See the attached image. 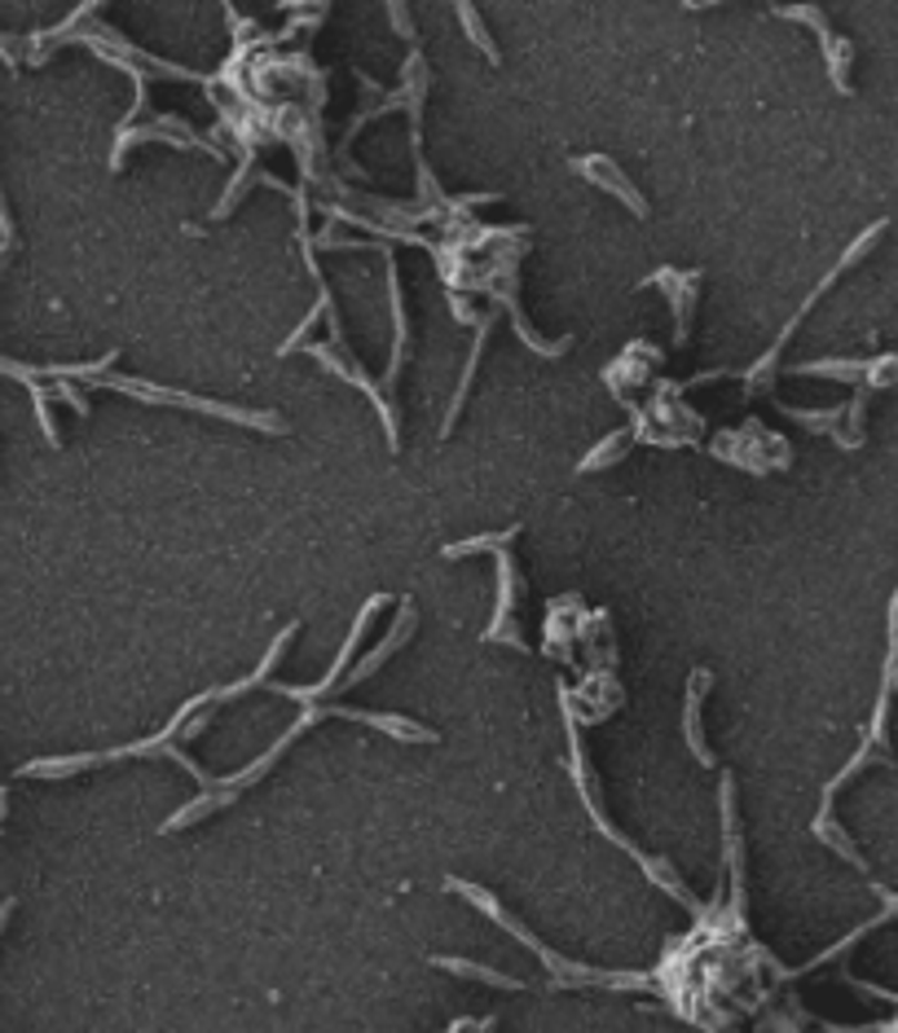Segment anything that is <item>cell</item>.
I'll return each mask as SVG.
<instances>
[{"label": "cell", "mask_w": 898, "mask_h": 1033, "mask_svg": "<svg viewBox=\"0 0 898 1033\" xmlns=\"http://www.w3.org/2000/svg\"><path fill=\"white\" fill-rule=\"evenodd\" d=\"M643 286H656L665 300H669V308H674V340L678 344H687V331H692V308H696V295H700V273H678V269H660V273H652Z\"/></svg>", "instance_id": "cell-3"}, {"label": "cell", "mask_w": 898, "mask_h": 1033, "mask_svg": "<svg viewBox=\"0 0 898 1033\" xmlns=\"http://www.w3.org/2000/svg\"><path fill=\"white\" fill-rule=\"evenodd\" d=\"M9 911H13V902H4V907H0V932H4V923H9Z\"/></svg>", "instance_id": "cell-8"}, {"label": "cell", "mask_w": 898, "mask_h": 1033, "mask_svg": "<svg viewBox=\"0 0 898 1033\" xmlns=\"http://www.w3.org/2000/svg\"><path fill=\"white\" fill-rule=\"evenodd\" d=\"M779 13H784V18H797V22H810V27L819 31V40H824V53H828L833 84H837L841 93H850V80H846V71H850V44H846L841 36H833V31H828L824 13H819V9H779Z\"/></svg>", "instance_id": "cell-5"}, {"label": "cell", "mask_w": 898, "mask_h": 1033, "mask_svg": "<svg viewBox=\"0 0 898 1033\" xmlns=\"http://www.w3.org/2000/svg\"><path fill=\"white\" fill-rule=\"evenodd\" d=\"M714 454L727 466H745V470H767V466H788V445L784 436L767 432L763 423H745L731 427L714 440Z\"/></svg>", "instance_id": "cell-1"}, {"label": "cell", "mask_w": 898, "mask_h": 1033, "mask_svg": "<svg viewBox=\"0 0 898 1033\" xmlns=\"http://www.w3.org/2000/svg\"><path fill=\"white\" fill-rule=\"evenodd\" d=\"M573 168L582 172V176H591V185H599V190H608L613 199H622V203H630V212L635 216H647V203H643V194L622 176V168L613 163V159H604V154H591V159H573Z\"/></svg>", "instance_id": "cell-4"}, {"label": "cell", "mask_w": 898, "mask_h": 1033, "mask_svg": "<svg viewBox=\"0 0 898 1033\" xmlns=\"http://www.w3.org/2000/svg\"><path fill=\"white\" fill-rule=\"evenodd\" d=\"M458 18H463V27L472 31V40H476V49H485L494 62H498V49H494V40H490V31L481 27V18H476V9L472 4H458Z\"/></svg>", "instance_id": "cell-7"}, {"label": "cell", "mask_w": 898, "mask_h": 1033, "mask_svg": "<svg viewBox=\"0 0 898 1033\" xmlns=\"http://www.w3.org/2000/svg\"><path fill=\"white\" fill-rule=\"evenodd\" d=\"M630 440H635V436H630L626 427H622V432H613V436H608L599 449H591V454L582 458V470H604V466H613V462H617V454H622Z\"/></svg>", "instance_id": "cell-6"}, {"label": "cell", "mask_w": 898, "mask_h": 1033, "mask_svg": "<svg viewBox=\"0 0 898 1033\" xmlns=\"http://www.w3.org/2000/svg\"><path fill=\"white\" fill-rule=\"evenodd\" d=\"M656 369H660V352L647 344V340H639V344H630L608 369H604V383L613 387L617 401H630L643 387H656Z\"/></svg>", "instance_id": "cell-2"}]
</instances>
